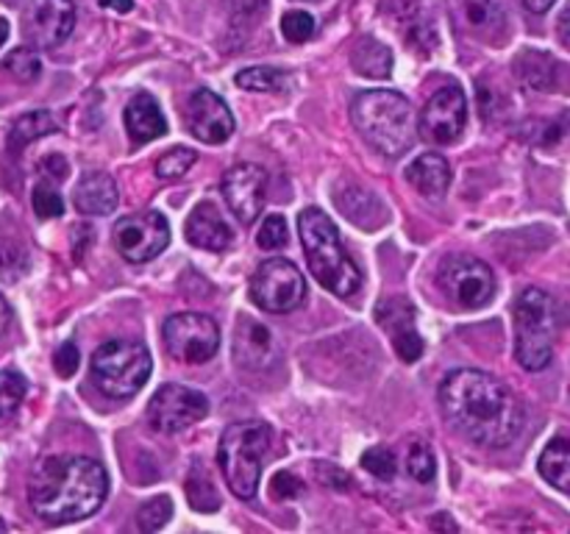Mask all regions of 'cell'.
Wrapping results in <instances>:
<instances>
[{"mask_svg": "<svg viewBox=\"0 0 570 534\" xmlns=\"http://www.w3.org/2000/svg\"><path fill=\"white\" fill-rule=\"evenodd\" d=\"M468 122V100L456 83L438 89V92L429 98V103L423 106L421 115V134L423 139L434 145H454L462 137Z\"/></svg>", "mask_w": 570, "mask_h": 534, "instance_id": "13", "label": "cell"}, {"mask_svg": "<svg viewBox=\"0 0 570 534\" xmlns=\"http://www.w3.org/2000/svg\"><path fill=\"white\" fill-rule=\"evenodd\" d=\"M109 493V476L104 465L89 456H48L33 467L28 478V501L39 521L65 526L100 510Z\"/></svg>", "mask_w": 570, "mask_h": 534, "instance_id": "2", "label": "cell"}, {"mask_svg": "<svg viewBox=\"0 0 570 534\" xmlns=\"http://www.w3.org/2000/svg\"><path fill=\"white\" fill-rule=\"evenodd\" d=\"M267 448H271V426L262 421L232 423L223 432L217 459H220L226 484L237 498L250 501L259 493L262 462H265Z\"/></svg>", "mask_w": 570, "mask_h": 534, "instance_id": "5", "label": "cell"}, {"mask_svg": "<svg viewBox=\"0 0 570 534\" xmlns=\"http://www.w3.org/2000/svg\"><path fill=\"white\" fill-rule=\"evenodd\" d=\"M282 33L293 44L309 42L315 37V17L306 14V11H287L282 17Z\"/></svg>", "mask_w": 570, "mask_h": 534, "instance_id": "37", "label": "cell"}, {"mask_svg": "<svg viewBox=\"0 0 570 534\" xmlns=\"http://www.w3.org/2000/svg\"><path fill=\"white\" fill-rule=\"evenodd\" d=\"M406 181L426 198L440 200L451 187V165L440 154H423L406 167Z\"/></svg>", "mask_w": 570, "mask_h": 534, "instance_id": "20", "label": "cell"}, {"mask_svg": "<svg viewBox=\"0 0 570 534\" xmlns=\"http://www.w3.org/2000/svg\"><path fill=\"white\" fill-rule=\"evenodd\" d=\"M440 287L462 309H482L493 300L495 276L476 256L454 254L440 265Z\"/></svg>", "mask_w": 570, "mask_h": 534, "instance_id": "10", "label": "cell"}, {"mask_svg": "<svg viewBox=\"0 0 570 534\" xmlns=\"http://www.w3.org/2000/svg\"><path fill=\"white\" fill-rule=\"evenodd\" d=\"M76 26L72 0H31L26 11V39L33 50H53Z\"/></svg>", "mask_w": 570, "mask_h": 534, "instance_id": "14", "label": "cell"}, {"mask_svg": "<svg viewBox=\"0 0 570 534\" xmlns=\"http://www.w3.org/2000/svg\"><path fill=\"white\" fill-rule=\"evenodd\" d=\"M42 167H45V170H48L53 178H65V176H67V161L61 159V156H56V154L48 156V159L42 161Z\"/></svg>", "mask_w": 570, "mask_h": 534, "instance_id": "43", "label": "cell"}, {"mask_svg": "<svg viewBox=\"0 0 570 534\" xmlns=\"http://www.w3.org/2000/svg\"><path fill=\"white\" fill-rule=\"evenodd\" d=\"M59 131V122L53 120V115L45 109L39 111H28V115H22L20 120L11 126L9 131V150L11 154H20L22 148H28L31 142H37V139L48 137V134Z\"/></svg>", "mask_w": 570, "mask_h": 534, "instance_id": "26", "label": "cell"}, {"mask_svg": "<svg viewBox=\"0 0 570 534\" xmlns=\"http://www.w3.org/2000/svg\"><path fill=\"white\" fill-rule=\"evenodd\" d=\"M271 493H273V498H276V501H293V498H298L301 493H304V482H301L295 473L282 471V473H276V476H273Z\"/></svg>", "mask_w": 570, "mask_h": 534, "instance_id": "40", "label": "cell"}, {"mask_svg": "<svg viewBox=\"0 0 570 534\" xmlns=\"http://www.w3.org/2000/svg\"><path fill=\"white\" fill-rule=\"evenodd\" d=\"M111 239H115V248L120 250L122 259L142 265V261L156 259L170 245V226H167V217L161 211H137V215H128L117 222Z\"/></svg>", "mask_w": 570, "mask_h": 534, "instance_id": "11", "label": "cell"}, {"mask_svg": "<svg viewBox=\"0 0 570 534\" xmlns=\"http://www.w3.org/2000/svg\"><path fill=\"white\" fill-rule=\"evenodd\" d=\"M462 17L468 28L484 39L499 37L507 28L504 0H462Z\"/></svg>", "mask_w": 570, "mask_h": 534, "instance_id": "24", "label": "cell"}, {"mask_svg": "<svg viewBox=\"0 0 570 534\" xmlns=\"http://www.w3.org/2000/svg\"><path fill=\"white\" fill-rule=\"evenodd\" d=\"M72 204L81 215H109L117 206V187L111 181L109 172L104 170H89L83 172L81 181L72 189Z\"/></svg>", "mask_w": 570, "mask_h": 534, "instance_id": "19", "label": "cell"}, {"mask_svg": "<svg viewBox=\"0 0 570 534\" xmlns=\"http://www.w3.org/2000/svg\"><path fill=\"white\" fill-rule=\"evenodd\" d=\"M9 320H11V309H9V304H6L3 295H0V334L6 332V326H9Z\"/></svg>", "mask_w": 570, "mask_h": 534, "instance_id": "47", "label": "cell"}, {"mask_svg": "<svg viewBox=\"0 0 570 534\" xmlns=\"http://www.w3.org/2000/svg\"><path fill=\"white\" fill-rule=\"evenodd\" d=\"M198 154L193 148H170L156 161V176L159 178H181L195 165Z\"/></svg>", "mask_w": 570, "mask_h": 534, "instance_id": "34", "label": "cell"}, {"mask_svg": "<svg viewBox=\"0 0 570 534\" xmlns=\"http://www.w3.org/2000/svg\"><path fill=\"white\" fill-rule=\"evenodd\" d=\"M184 234H187V239L195 248L204 250H226L228 245H232V228L223 220L220 209H217L215 204H209V200L195 206Z\"/></svg>", "mask_w": 570, "mask_h": 534, "instance_id": "18", "label": "cell"}, {"mask_svg": "<svg viewBox=\"0 0 570 534\" xmlns=\"http://www.w3.org/2000/svg\"><path fill=\"white\" fill-rule=\"evenodd\" d=\"M223 198H226L228 209L239 222H254L259 217L262 204H265L267 189V172L259 165H234L232 170L223 176Z\"/></svg>", "mask_w": 570, "mask_h": 534, "instance_id": "15", "label": "cell"}, {"mask_svg": "<svg viewBox=\"0 0 570 534\" xmlns=\"http://www.w3.org/2000/svg\"><path fill=\"white\" fill-rule=\"evenodd\" d=\"M287 239H289L287 220H284L282 215H271L262 220L259 234H256V243H259V248L276 250V248H282V245H287Z\"/></svg>", "mask_w": 570, "mask_h": 534, "instance_id": "38", "label": "cell"}, {"mask_svg": "<svg viewBox=\"0 0 570 534\" xmlns=\"http://www.w3.org/2000/svg\"><path fill=\"white\" fill-rule=\"evenodd\" d=\"M351 67L365 78H387L393 70V53L376 39H360L351 53Z\"/></svg>", "mask_w": 570, "mask_h": 534, "instance_id": "27", "label": "cell"}, {"mask_svg": "<svg viewBox=\"0 0 570 534\" xmlns=\"http://www.w3.org/2000/svg\"><path fill=\"white\" fill-rule=\"evenodd\" d=\"M26 265L28 261L20 245L9 243V239H0V278L14 281V278L26 270Z\"/></svg>", "mask_w": 570, "mask_h": 534, "instance_id": "39", "label": "cell"}, {"mask_svg": "<svg viewBox=\"0 0 570 534\" xmlns=\"http://www.w3.org/2000/svg\"><path fill=\"white\" fill-rule=\"evenodd\" d=\"M440 409L456 434L482 448H507L527 423L518 395L476 367H462L445 376L440 384Z\"/></svg>", "mask_w": 570, "mask_h": 534, "instance_id": "1", "label": "cell"}, {"mask_svg": "<svg viewBox=\"0 0 570 534\" xmlns=\"http://www.w3.org/2000/svg\"><path fill=\"white\" fill-rule=\"evenodd\" d=\"M206 415H209L206 395L193 387H184V384H165V387H159L148 406V421L159 434L184 432V428L204 421Z\"/></svg>", "mask_w": 570, "mask_h": 534, "instance_id": "12", "label": "cell"}, {"mask_svg": "<svg viewBox=\"0 0 570 534\" xmlns=\"http://www.w3.org/2000/svg\"><path fill=\"white\" fill-rule=\"evenodd\" d=\"M173 515V501L170 495H156L154 501H148L145 506H139L137 512V523L142 532H159Z\"/></svg>", "mask_w": 570, "mask_h": 534, "instance_id": "33", "label": "cell"}, {"mask_svg": "<svg viewBox=\"0 0 570 534\" xmlns=\"http://www.w3.org/2000/svg\"><path fill=\"white\" fill-rule=\"evenodd\" d=\"M187 495H189V504L195 506L198 512H215L220 506V498H217L215 487H212L209 478L204 476V471L193 467V476L187 482Z\"/></svg>", "mask_w": 570, "mask_h": 534, "instance_id": "32", "label": "cell"}, {"mask_svg": "<svg viewBox=\"0 0 570 534\" xmlns=\"http://www.w3.org/2000/svg\"><path fill=\"white\" fill-rule=\"evenodd\" d=\"M161 339H165V348L173 359L200 365V362H209L220 348V328L209 315L178 312L165 320Z\"/></svg>", "mask_w": 570, "mask_h": 534, "instance_id": "8", "label": "cell"}, {"mask_svg": "<svg viewBox=\"0 0 570 534\" xmlns=\"http://www.w3.org/2000/svg\"><path fill=\"white\" fill-rule=\"evenodd\" d=\"M321 471H317V476H321L323 484H328V487H337V490H345L348 487V476H345L340 467L334 465H317Z\"/></svg>", "mask_w": 570, "mask_h": 534, "instance_id": "42", "label": "cell"}, {"mask_svg": "<svg viewBox=\"0 0 570 534\" xmlns=\"http://www.w3.org/2000/svg\"><path fill=\"white\" fill-rule=\"evenodd\" d=\"M92 382L109 398H131L154 370L150 350L134 339H109L92 354Z\"/></svg>", "mask_w": 570, "mask_h": 534, "instance_id": "7", "label": "cell"}, {"mask_svg": "<svg viewBox=\"0 0 570 534\" xmlns=\"http://www.w3.org/2000/svg\"><path fill=\"white\" fill-rule=\"evenodd\" d=\"M0 67H3L11 78H17V81L22 83L33 81V78H39V72H42V61H39V53L33 48L11 50Z\"/></svg>", "mask_w": 570, "mask_h": 534, "instance_id": "30", "label": "cell"}, {"mask_svg": "<svg viewBox=\"0 0 570 534\" xmlns=\"http://www.w3.org/2000/svg\"><path fill=\"white\" fill-rule=\"evenodd\" d=\"M234 83L248 92H278L287 87V76L276 67H248V70L237 72Z\"/></svg>", "mask_w": 570, "mask_h": 534, "instance_id": "28", "label": "cell"}, {"mask_svg": "<svg viewBox=\"0 0 570 534\" xmlns=\"http://www.w3.org/2000/svg\"><path fill=\"white\" fill-rule=\"evenodd\" d=\"M234 356L245 367H262L271 356V332L250 317H239L237 339H234Z\"/></svg>", "mask_w": 570, "mask_h": 534, "instance_id": "22", "label": "cell"}, {"mask_svg": "<svg viewBox=\"0 0 570 534\" xmlns=\"http://www.w3.org/2000/svg\"><path fill=\"white\" fill-rule=\"evenodd\" d=\"M187 128L206 145H223L234 134V115L220 95L195 89L187 100Z\"/></svg>", "mask_w": 570, "mask_h": 534, "instance_id": "16", "label": "cell"}, {"mask_svg": "<svg viewBox=\"0 0 570 534\" xmlns=\"http://www.w3.org/2000/svg\"><path fill=\"white\" fill-rule=\"evenodd\" d=\"M523 3H527V9L534 11V14H546L557 0H523Z\"/></svg>", "mask_w": 570, "mask_h": 534, "instance_id": "46", "label": "cell"}, {"mask_svg": "<svg viewBox=\"0 0 570 534\" xmlns=\"http://www.w3.org/2000/svg\"><path fill=\"white\" fill-rule=\"evenodd\" d=\"M100 6L111 11H120V14H128L134 9V0H100Z\"/></svg>", "mask_w": 570, "mask_h": 534, "instance_id": "45", "label": "cell"}, {"mask_svg": "<svg viewBox=\"0 0 570 534\" xmlns=\"http://www.w3.org/2000/svg\"><path fill=\"white\" fill-rule=\"evenodd\" d=\"M3 528H6V526H3V523H0V532H3Z\"/></svg>", "mask_w": 570, "mask_h": 534, "instance_id": "50", "label": "cell"}, {"mask_svg": "<svg viewBox=\"0 0 570 534\" xmlns=\"http://www.w3.org/2000/svg\"><path fill=\"white\" fill-rule=\"evenodd\" d=\"M406 471L415 482L429 484L438 476V459H434L432 448L426 443H412L410 454H406Z\"/></svg>", "mask_w": 570, "mask_h": 534, "instance_id": "31", "label": "cell"}, {"mask_svg": "<svg viewBox=\"0 0 570 534\" xmlns=\"http://www.w3.org/2000/svg\"><path fill=\"white\" fill-rule=\"evenodd\" d=\"M126 128L128 137H134L137 142H150V139L165 137L167 120L161 115L156 98H150L148 92L134 95L126 106Z\"/></svg>", "mask_w": 570, "mask_h": 534, "instance_id": "21", "label": "cell"}, {"mask_svg": "<svg viewBox=\"0 0 570 534\" xmlns=\"http://www.w3.org/2000/svg\"><path fill=\"white\" fill-rule=\"evenodd\" d=\"M557 304L546 289L529 287L515 300V359L527 370H543L554 356Z\"/></svg>", "mask_w": 570, "mask_h": 534, "instance_id": "6", "label": "cell"}, {"mask_svg": "<svg viewBox=\"0 0 570 534\" xmlns=\"http://www.w3.org/2000/svg\"><path fill=\"white\" fill-rule=\"evenodd\" d=\"M515 76L521 78L523 87L534 89V92H549L557 87L560 78V65L554 56L540 53V50H523L515 59Z\"/></svg>", "mask_w": 570, "mask_h": 534, "instance_id": "23", "label": "cell"}, {"mask_svg": "<svg viewBox=\"0 0 570 534\" xmlns=\"http://www.w3.org/2000/svg\"><path fill=\"white\" fill-rule=\"evenodd\" d=\"M26 393H28V384L20 373L0 370V423L14 417V412L20 409Z\"/></svg>", "mask_w": 570, "mask_h": 534, "instance_id": "29", "label": "cell"}, {"mask_svg": "<svg viewBox=\"0 0 570 534\" xmlns=\"http://www.w3.org/2000/svg\"><path fill=\"white\" fill-rule=\"evenodd\" d=\"M432 526H434V528H451V532H454V528H456L454 523H449V521H445V517H438V521H434Z\"/></svg>", "mask_w": 570, "mask_h": 534, "instance_id": "48", "label": "cell"}, {"mask_svg": "<svg viewBox=\"0 0 570 534\" xmlns=\"http://www.w3.org/2000/svg\"><path fill=\"white\" fill-rule=\"evenodd\" d=\"M306 281L304 273L289 259H267L256 267L250 278V300L262 312L271 315H284L304 304Z\"/></svg>", "mask_w": 570, "mask_h": 534, "instance_id": "9", "label": "cell"}, {"mask_svg": "<svg viewBox=\"0 0 570 534\" xmlns=\"http://www.w3.org/2000/svg\"><path fill=\"white\" fill-rule=\"evenodd\" d=\"M351 120L365 142L390 159L406 154L415 145V109L395 89H371V92L356 95L351 103Z\"/></svg>", "mask_w": 570, "mask_h": 534, "instance_id": "3", "label": "cell"}, {"mask_svg": "<svg viewBox=\"0 0 570 534\" xmlns=\"http://www.w3.org/2000/svg\"><path fill=\"white\" fill-rule=\"evenodd\" d=\"M33 211H37L42 220H53V217L65 215V200H61L59 189L50 181H39L33 187Z\"/></svg>", "mask_w": 570, "mask_h": 534, "instance_id": "36", "label": "cell"}, {"mask_svg": "<svg viewBox=\"0 0 570 534\" xmlns=\"http://www.w3.org/2000/svg\"><path fill=\"white\" fill-rule=\"evenodd\" d=\"M379 323L390 332L393 339V348L399 354L401 362L412 365L423 356V337L415 328V309H412L410 300L404 298H390L379 306Z\"/></svg>", "mask_w": 570, "mask_h": 534, "instance_id": "17", "label": "cell"}, {"mask_svg": "<svg viewBox=\"0 0 570 534\" xmlns=\"http://www.w3.org/2000/svg\"><path fill=\"white\" fill-rule=\"evenodd\" d=\"M78 362H81V354H78V348L72 343L61 345V348L56 350V356H53V367H56V373H59L61 378L76 376Z\"/></svg>", "mask_w": 570, "mask_h": 534, "instance_id": "41", "label": "cell"}, {"mask_svg": "<svg viewBox=\"0 0 570 534\" xmlns=\"http://www.w3.org/2000/svg\"><path fill=\"white\" fill-rule=\"evenodd\" d=\"M540 476L551 484V487L570 493V439L557 437L546 445V451L540 454Z\"/></svg>", "mask_w": 570, "mask_h": 534, "instance_id": "25", "label": "cell"}, {"mask_svg": "<svg viewBox=\"0 0 570 534\" xmlns=\"http://www.w3.org/2000/svg\"><path fill=\"white\" fill-rule=\"evenodd\" d=\"M298 231L312 276L337 298H351V295L360 293L362 273L356 270L354 259L345 254L343 239H340L332 217L317 206H309L306 211H301Z\"/></svg>", "mask_w": 570, "mask_h": 534, "instance_id": "4", "label": "cell"}, {"mask_svg": "<svg viewBox=\"0 0 570 534\" xmlns=\"http://www.w3.org/2000/svg\"><path fill=\"white\" fill-rule=\"evenodd\" d=\"M557 26H560V39L570 48V0H568L566 9H562L560 22H557Z\"/></svg>", "mask_w": 570, "mask_h": 534, "instance_id": "44", "label": "cell"}, {"mask_svg": "<svg viewBox=\"0 0 570 534\" xmlns=\"http://www.w3.org/2000/svg\"><path fill=\"white\" fill-rule=\"evenodd\" d=\"M6 37H9V22L0 20V44L6 42Z\"/></svg>", "mask_w": 570, "mask_h": 534, "instance_id": "49", "label": "cell"}, {"mask_svg": "<svg viewBox=\"0 0 570 534\" xmlns=\"http://www.w3.org/2000/svg\"><path fill=\"white\" fill-rule=\"evenodd\" d=\"M362 467H365L371 476L390 482V478H395V471H399V459H395V454L390 448L376 445V448H367L365 454H362Z\"/></svg>", "mask_w": 570, "mask_h": 534, "instance_id": "35", "label": "cell"}]
</instances>
